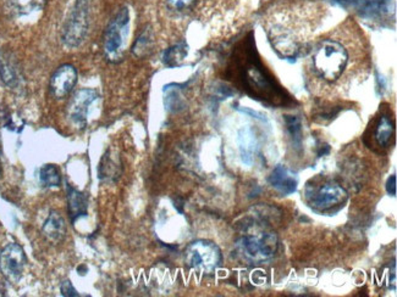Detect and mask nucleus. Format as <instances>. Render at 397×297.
<instances>
[{"mask_svg": "<svg viewBox=\"0 0 397 297\" xmlns=\"http://www.w3.org/2000/svg\"><path fill=\"white\" fill-rule=\"evenodd\" d=\"M250 59L242 57L240 62H236V67L240 73V81L246 88L247 93L253 98L268 101L273 105H284L287 100L285 92L280 88L274 79L263 68L262 62L254 57L253 53H248Z\"/></svg>", "mask_w": 397, "mask_h": 297, "instance_id": "obj_1", "label": "nucleus"}, {"mask_svg": "<svg viewBox=\"0 0 397 297\" xmlns=\"http://www.w3.org/2000/svg\"><path fill=\"white\" fill-rule=\"evenodd\" d=\"M347 192L339 183L326 178H317L307 183L304 200L311 209L319 214H334L344 207Z\"/></svg>", "mask_w": 397, "mask_h": 297, "instance_id": "obj_2", "label": "nucleus"}, {"mask_svg": "<svg viewBox=\"0 0 397 297\" xmlns=\"http://www.w3.org/2000/svg\"><path fill=\"white\" fill-rule=\"evenodd\" d=\"M348 62L346 49L333 39L322 40L313 51L312 65L319 77L334 82L341 77Z\"/></svg>", "mask_w": 397, "mask_h": 297, "instance_id": "obj_3", "label": "nucleus"}, {"mask_svg": "<svg viewBox=\"0 0 397 297\" xmlns=\"http://www.w3.org/2000/svg\"><path fill=\"white\" fill-rule=\"evenodd\" d=\"M279 248V240L272 231L248 234L236 242V253L248 263L259 264L273 259Z\"/></svg>", "mask_w": 397, "mask_h": 297, "instance_id": "obj_4", "label": "nucleus"}, {"mask_svg": "<svg viewBox=\"0 0 397 297\" xmlns=\"http://www.w3.org/2000/svg\"><path fill=\"white\" fill-rule=\"evenodd\" d=\"M185 261L198 274H213L223 263V255L214 242L197 240L186 248Z\"/></svg>", "mask_w": 397, "mask_h": 297, "instance_id": "obj_5", "label": "nucleus"}, {"mask_svg": "<svg viewBox=\"0 0 397 297\" xmlns=\"http://www.w3.org/2000/svg\"><path fill=\"white\" fill-rule=\"evenodd\" d=\"M130 12L128 8H123L108 25L104 34L103 50L106 60L119 62L123 59L125 47L129 37Z\"/></svg>", "mask_w": 397, "mask_h": 297, "instance_id": "obj_6", "label": "nucleus"}, {"mask_svg": "<svg viewBox=\"0 0 397 297\" xmlns=\"http://www.w3.org/2000/svg\"><path fill=\"white\" fill-rule=\"evenodd\" d=\"M90 28V0H75L62 28V42L67 48H79Z\"/></svg>", "mask_w": 397, "mask_h": 297, "instance_id": "obj_7", "label": "nucleus"}, {"mask_svg": "<svg viewBox=\"0 0 397 297\" xmlns=\"http://www.w3.org/2000/svg\"><path fill=\"white\" fill-rule=\"evenodd\" d=\"M26 263L25 251L16 242L6 245L0 253V272L10 283H17L21 279Z\"/></svg>", "mask_w": 397, "mask_h": 297, "instance_id": "obj_8", "label": "nucleus"}, {"mask_svg": "<svg viewBox=\"0 0 397 297\" xmlns=\"http://www.w3.org/2000/svg\"><path fill=\"white\" fill-rule=\"evenodd\" d=\"M98 98V94L93 89H81L73 94L67 105V118L77 128H84L87 123L88 110L91 105Z\"/></svg>", "mask_w": 397, "mask_h": 297, "instance_id": "obj_9", "label": "nucleus"}, {"mask_svg": "<svg viewBox=\"0 0 397 297\" xmlns=\"http://www.w3.org/2000/svg\"><path fill=\"white\" fill-rule=\"evenodd\" d=\"M77 83V71L73 65L67 64L59 67L51 78L49 89L56 99H64L73 92Z\"/></svg>", "mask_w": 397, "mask_h": 297, "instance_id": "obj_10", "label": "nucleus"}, {"mask_svg": "<svg viewBox=\"0 0 397 297\" xmlns=\"http://www.w3.org/2000/svg\"><path fill=\"white\" fill-rule=\"evenodd\" d=\"M270 187L282 196L296 193L298 187V177L286 166L278 165L268 178Z\"/></svg>", "mask_w": 397, "mask_h": 297, "instance_id": "obj_11", "label": "nucleus"}, {"mask_svg": "<svg viewBox=\"0 0 397 297\" xmlns=\"http://www.w3.org/2000/svg\"><path fill=\"white\" fill-rule=\"evenodd\" d=\"M121 176V161L118 155L114 154L112 150H108L103 155L99 167H98V177L101 182L106 184H112L117 182Z\"/></svg>", "mask_w": 397, "mask_h": 297, "instance_id": "obj_12", "label": "nucleus"}, {"mask_svg": "<svg viewBox=\"0 0 397 297\" xmlns=\"http://www.w3.org/2000/svg\"><path fill=\"white\" fill-rule=\"evenodd\" d=\"M394 134H395V123L392 121V117L389 115H381V117H378L372 131L373 143L381 150L387 148L392 144Z\"/></svg>", "mask_w": 397, "mask_h": 297, "instance_id": "obj_13", "label": "nucleus"}, {"mask_svg": "<svg viewBox=\"0 0 397 297\" xmlns=\"http://www.w3.org/2000/svg\"><path fill=\"white\" fill-rule=\"evenodd\" d=\"M67 209L73 223L88 214V198L87 195L75 188L67 187Z\"/></svg>", "mask_w": 397, "mask_h": 297, "instance_id": "obj_14", "label": "nucleus"}, {"mask_svg": "<svg viewBox=\"0 0 397 297\" xmlns=\"http://www.w3.org/2000/svg\"><path fill=\"white\" fill-rule=\"evenodd\" d=\"M42 233L45 239L51 242L58 244L62 242L67 235V224L62 216L56 211H51L42 227Z\"/></svg>", "mask_w": 397, "mask_h": 297, "instance_id": "obj_15", "label": "nucleus"}, {"mask_svg": "<svg viewBox=\"0 0 397 297\" xmlns=\"http://www.w3.org/2000/svg\"><path fill=\"white\" fill-rule=\"evenodd\" d=\"M237 142L240 148L241 160L245 165L251 166L254 155L257 154L258 140L250 127L241 129Z\"/></svg>", "mask_w": 397, "mask_h": 297, "instance_id": "obj_16", "label": "nucleus"}, {"mask_svg": "<svg viewBox=\"0 0 397 297\" xmlns=\"http://www.w3.org/2000/svg\"><path fill=\"white\" fill-rule=\"evenodd\" d=\"M0 77L10 88H16L21 82V75L16 66V62L5 51L0 50Z\"/></svg>", "mask_w": 397, "mask_h": 297, "instance_id": "obj_17", "label": "nucleus"}, {"mask_svg": "<svg viewBox=\"0 0 397 297\" xmlns=\"http://www.w3.org/2000/svg\"><path fill=\"white\" fill-rule=\"evenodd\" d=\"M392 3H395V1L394 0H370L365 3L358 1V5H359L358 9L364 16L376 18V17L385 16L386 14L392 12Z\"/></svg>", "mask_w": 397, "mask_h": 297, "instance_id": "obj_18", "label": "nucleus"}, {"mask_svg": "<svg viewBox=\"0 0 397 297\" xmlns=\"http://www.w3.org/2000/svg\"><path fill=\"white\" fill-rule=\"evenodd\" d=\"M189 54V47L186 43L173 45L164 51L163 61L169 67H178L184 62Z\"/></svg>", "mask_w": 397, "mask_h": 297, "instance_id": "obj_19", "label": "nucleus"}, {"mask_svg": "<svg viewBox=\"0 0 397 297\" xmlns=\"http://www.w3.org/2000/svg\"><path fill=\"white\" fill-rule=\"evenodd\" d=\"M286 128L296 150H302V125L297 116H285Z\"/></svg>", "mask_w": 397, "mask_h": 297, "instance_id": "obj_20", "label": "nucleus"}, {"mask_svg": "<svg viewBox=\"0 0 397 297\" xmlns=\"http://www.w3.org/2000/svg\"><path fill=\"white\" fill-rule=\"evenodd\" d=\"M40 184L45 188H56L62 184V176L56 165H45L40 171Z\"/></svg>", "mask_w": 397, "mask_h": 297, "instance_id": "obj_21", "label": "nucleus"}, {"mask_svg": "<svg viewBox=\"0 0 397 297\" xmlns=\"http://www.w3.org/2000/svg\"><path fill=\"white\" fill-rule=\"evenodd\" d=\"M153 47V36L149 29H145L132 47V53L137 57H145L152 51Z\"/></svg>", "mask_w": 397, "mask_h": 297, "instance_id": "obj_22", "label": "nucleus"}, {"mask_svg": "<svg viewBox=\"0 0 397 297\" xmlns=\"http://www.w3.org/2000/svg\"><path fill=\"white\" fill-rule=\"evenodd\" d=\"M12 3L20 12H25L34 9V6L37 5L38 0H12Z\"/></svg>", "mask_w": 397, "mask_h": 297, "instance_id": "obj_23", "label": "nucleus"}, {"mask_svg": "<svg viewBox=\"0 0 397 297\" xmlns=\"http://www.w3.org/2000/svg\"><path fill=\"white\" fill-rule=\"evenodd\" d=\"M60 292L62 296L65 297H77L80 296L77 290L73 287V283L70 281H62L60 285Z\"/></svg>", "mask_w": 397, "mask_h": 297, "instance_id": "obj_24", "label": "nucleus"}, {"mask_svg": "<svg viewBox=\"0 0 397 297\" xmlns=\"http://www.w3.org/2000/svg\"><path fill=\"white\" fill-rule=\"evenodd\" d=\"M195 0H168L169 5L176 10H184L186 8L192 5Z\"/></svg>", "mask_w": 397, "mask_h": 297, "instance_id": "obj_25", "label": "nucleus"}, {"mask_svg": "<svg viewBox=\"0 0 397 297\" xmlns=\"http://www.w3.org/2000/svg\"><path fill=\"white\" fill-rule=\"evenodd\" d=\"M386 192L392 196H396V176L395 175L389 177V179L386 182Z\"/></svg>", "mask_w": 397, "mask_h": 297, "instance_id": "obj_26", "label": "nucleus"}, {"mask_svg": "<svg viewBox=\"0 0 397 297\" xmlns=\"http://www.w3.org/2000/svg\"><path fill=\"white\" fill-rule=\"evenodd\" d=\"M0 175H1V148H0Z\"/></svg>", "mask_w": 397, "mask_h": 297, "instance_id": "obj_27", "label": "nucleus"}]
</instances>
